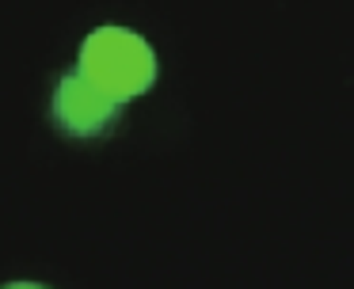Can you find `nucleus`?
Here are the masks:
<instances>
[{"label":"nucleus","mask_w":354,"mask_h":289,"mask_svg":"<svg viewBox=\"0 0 354 289\" xmlns=\"http://www.w3.org/2000/svg\"><path fill=\"white\" fill-rule=\"evenodd\" d=\"M4 289H46V286H35V281H12V286H4Z\"/></svg>","instance_id":"nucleus-3"},{"label":"nucleus","mask_w":354,"mask_h":289,"mask_svg":"<svg viewBox=\"0 0 354 289\" xmlns=\"http://www.w3.org/2000/svg\"><path fill=\"white\" fill-rule=\"evenodd\" d=\"M122 103H115L111 95H103L88 76H80L77 68L65 73L57 80L54 91V122L65 137H77V141H92L103 137L111 126L118 122Z\"/></svg>","instance_id":"nucleus-2"},{"label":"nucleus","mask_w":354,"mask_h":289,"mask_svg":"<svg viewBox=\"0 0 354 289\" xmlns=\"http://www.w3.org/2000/svg\"><path fill=\"white\" fill-rule=\"evenodd\" d=\"M80 76L95 84L115 103L138 99L156 80V53L138 30L126 27H95L80 46Z\"/></svg>","instance_id":"nucleus-1"}]
</instances>
